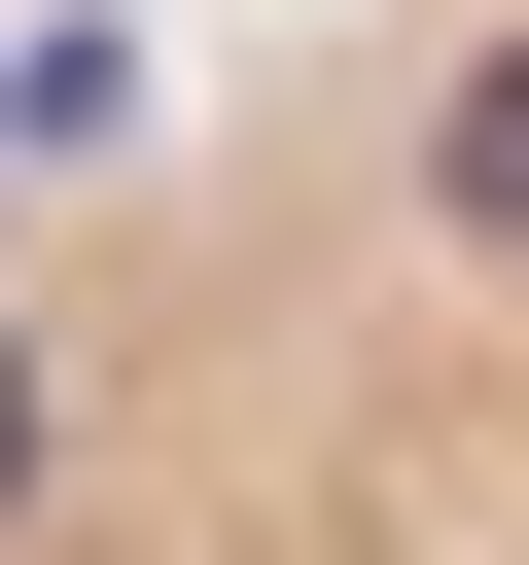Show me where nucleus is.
<instances>
[{
    "instance_id": "obj_1",
    "label": "nucleus",
    "mask_w": 529,
    "mask_h": 565,
    "mask_svg": "<svg viewBox=\"0 0 529 565\" xmlns=\"http://www.w3.org/2000/svg\"><path fill=\"white\" fill-rule=\"evenodd\" d=\"M0 565H529V0L0 71Z\"/></svg>"
},
{
    "instance_id": "obj_2",
    "label": "nucleus",
    "mask_w": 529,
    "mask_h": 565,
    "mask_svg": "<svg viewBox=\"0 0 529 565\" xmlns=\"http://www.w3.org/2000/svg\"><path fill=\"white\" fill-rule=\"evenodd\" d=\"M0 71H35V0H0Z\"/></svg>"
}]
</instances>
